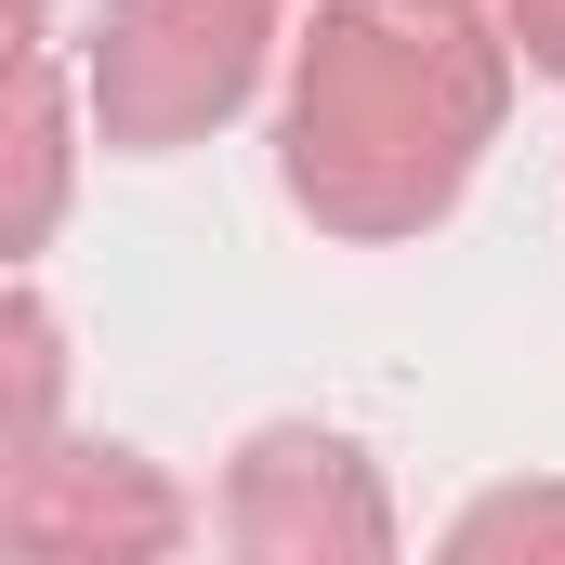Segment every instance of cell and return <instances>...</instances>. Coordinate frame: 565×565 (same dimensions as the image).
<instances>
[{
	"mask_svg": "<svg viewBox=\"0 0 565 565\" xmlns=\"http://www.w3.org/2000/svg\"><path fill=\"white\" fill-rule=\"evenodd\" d=\"M500 106V66L460 26H382V13H316L302 93H289V184L329 224H408L447 211Z\"/></svg>",
	"mask_w": 565,
	"mask_h": 565,
	"instance_id": "cell-1",
	"label": "cell"
},
{
	"mask_svg": "<svg viewBox=\"0 0 565 565\" xmlns=\"http://www.w3.org/2000/svg\"><path fill=\"white\" fill-rule=\"evenodd\" d=\"M250 53H264V0H119L93 53V119L119 145H171L250 93Z\"/></svg>",
	"mask_w": 565,
	"mask_h": 565,
	"instance_id": "cell-2",
	"label": "cell"
},
{
	"mask_svg": "<svg viewBox=\"0 0 565 565\" xmlns=\"http://www.w3.org/2000/svg\"><path fill=\"white\" fill-rule=\"evenodd\" d=\"M513 40H526L540 66H565V0H513Z\"/></svg>",
	"mask_w": 565,
	"mask_h": 565,
	"instance_id": "cell-3",
	"label": "cell"
},
{
	"mask_svg": "<svg viewBox=\"0 0 565 565\" xmlns=\"http://www.w3.org/2000/svg\"><path fill=\"white\" fill-rule=\"evenodd\" d=\"M434 13H460V0H434Z\"/></svg>",
	"mask_w": 565,
	"mask_h": 565,
	"instance_id": "cell-4",
	"label": "cell"
}]
</instances>
